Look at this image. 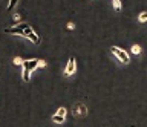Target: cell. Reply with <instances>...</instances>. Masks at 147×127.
Here are the masks:
<instances>
[{
    "mask_svg": "<svg viewBox=\"0 0 147 127\" xmlns=\"http://www.w3.org/2000/svg\"><path fill=\"white\" fill-rule=\"evenodd\" d=\"M109 54L115 60L117 65H119V66H129L130 65V54L127 51H124V49H121L119 46H110Z\"/></svg>",
    "mask_w": 147,
    "mask_h": 127,
    "instance_id": "1",
    "label": "cell"
},
{
    "mask_svg": "<svg viewBox=\"0 0 147 127\" xmlns=\"http://www.w3.org/2000/svg\"><path fill=\"white\" fill-rule=\"evenodd\" d=\"M75 74H77V60H75L74 55H71L69 60H67V63H66V66H64L63 75L66 77V78H71V77H74Z\"/></svg>",
    "mask_w": 147,
    "mask_h": 127,
    "instance_id": "2",
    "label": "cell"
},
{
    "mask_svg": "<svg viewBox=\"0 0 147 127\" xmlns=\"http://www.w3.org/2000/svg\"><path fill=\"white\" fill-rule=\"evenodd\" d=\"M26 22H22V23H18L17 26H14V28H6L5 29V32L6 34H14V35H20V37H25V29L28 28Z\"/></svg>",
    "mask_w": 147,
    "mask_h": 127,
    "instance_id": "3",
    "label": "cell"
},
{
    "mask_svg": "<svg viewBox=\"0 0 147 127\" xmlns=\"http://www.w3.org/2000/svg\"><path fill=\"white\" fill-rule=\"evenodd\" d=\"M72 113L74 116H78V118H83V116H87V113H89V110H87V106L84 103H75L72 107Z\"/></svg>",
    "mask_w": 147,
    "mask_h": 127,
    "instance_id": "4",
    "label": "cell"
},
{
    "mask_svg": "<svg viewBox=\"0 0 147 127\" xmlns=\"http://www.w3.org/2000/svg\"><path fill=\"white\" fill-rule=\"evenodd\" d=\"M130 54H132L133 57H141V55H142V48H141V44L133 43L132 46H130Z\"/></svg>",
    "mask_w": 147,
    "mask_h": 127,
    "instance_id": "5",
    "label": "cell"
},
{
    "mask_svg": "<svg viewBox=\"0 0 147 127\" xmlns=\"http://www.w3.org/2000/svg\"><path fill=\"white\" fill-rule=\"evenodd\" d=\"M31 74H32V72H31L29 69H28V67H26L25 65H22V80L28 83V81L31 80Z\"/></svg>",
    "mask_w": 147,
    "mask_h": 127,
    "instance_id": "6",
    "label": "cell"
},
{
    "mask_svg": "<svg viewBox=\"0 0 147 127\" xmlns=\"http://www.w3.org/2000/svg\"><path fill=\"white\" fill-rule=\"evenodd\" d=\"M26 38L29 40V42H32L34 44H40V42H41V40H40V37H38V35H37V34L34 32V31L28 34V35H26Z\"/></svg>",
    "mask_w": 147,
    "mask_h": 127,
    "instance_id": "7",
    "label": "cell"
},
{
    "mask_svg": "<svg viewBox=\"0 0 147 127\" xmlns=\"http://www.w3.org/2000/svg\"><path fill=\"white\" fill-rule=\"evenodd\" d=\"M136 22L140 25H146L147 23V11H141L140 14H138V17H136Z\"/></svg>",
    "mask_w": 147,
    "mask_h": 127,
    "instance_id": "8",
    "label": "cell"
},
{
    "mask_svg": "<svg viewBox=\"0 0 147 127\" xmlns=\"http://www.w3.org/2000/svg\"><path fill=\"white\" fill-rule=\"evenodd\" d=\"M37 61H38V60H28V61H23V65H25L31 72H34L37 69Z\"/></svg>",
    "mask_w": 147,
    "mask_h": 127,
    "instance_id": "9",
    "label": "cell"
},
{
    "mask_svg": "<svg viewBox=\"0 0 147 127\" xmlns=\"http://www.w3.org/2000/svg\"><path fill=\"white\" fill-rule=\"evenodd\" d=\"M112 6H113V9H115V12H121V9H123V3H121V0H112Z\"/></svg>",
    "mask_w": 147,
    "mask_h": 127,
    "instance_id": "10",
    "label": "cell"
},
{
    "mask_svg": "<svg viewBox=\"0 0 147 127\" xmlns=\"http://www.w3.org/2000/svg\"><path fill=\"white\" fill-rule=\"evenodd\" d=\"M52 121L55 122V124H63V122L66 121V116H60V115H57V113H54V115H52Z\"/></svg>",
    "mask_w": 147,
    "mask_h": 127,
    "instance_id": "11",
    "label": "cell"
},
{
    "mask_svg": "<svg viewBox=\"0 0 147 127\" xmlns=\"http://www.w3.org/2000/svg\"><path fill=\"white\" fill-rule=\"evenodd\" d=\"M57 115H60V116H66V113H67V110H66V107H58L57 109Z\"/></svg>",
    "mask_w": 147,
    "mask_h": 127,
    "instance_id": "12",
    "label": "cell"
},
{
    "mask_svg": "<svg viewBox=\"0 0 147 127\" xmlns=\"http://www.w3.org/2000/svg\"><path fill=\"white\" fill-rule=\"evenodd\" d=\"M18 3V0H9V5H8V12H11L14 9V6H16Z\"/></svg>",
    "mask_w": 147,
    "mask_h": 127,
    "instance_id": "13",
    "label": "cell"
},
{
    "mask_svg": "<svg viewBox=\"0 0 147 127\" xmlns=\"http://www.w3.org/2000/svg\"><path fill=\"white\" fill-rule=\"evenodd\" d=\"M14 65H16V66H18V65H23V60H22L20 57H16V58H14Z\"/></svg>",
    "mask_w": 147,
    "mask_h": 127,
    "instance_id": "14",
    "label": "cell"
},
{
    "mask_svg": "<svg viewBox=\"0 0 147 127\" xmlns=\"http://www.w3.org/2000/svg\"><path fill=\"white\" fill-rule=\"evenodd\" d=\"M20 19H22V15L18 14V12H14V15H12V20H14V22H20Z\"/></svg>",
    "mask_w": 147,
    "mask_h": 127,
    "instance_id": "15",
    "label": "cell"
},
{
    "mask_svg": "<svg viewBox=\"0 0 147 127\" xmlns=\"http://www.w3.org/2000/svg\"><path fill=\"white\" fill-rule=\"evenodd\" d=\"M45 66H46V61H43V60L37 61V67H45Z\"/></svg>",
    "mask_w": 147,
    "mask_h": 127,
    "instance_id": "16",
    "label": "cell"
},
{
    "mask_svg": "<svg viewBox=\"0 0 147 127\" xmlns=\"http://www.w3.org/2000/svg\"><path fill=\"white\" fill-rule=\"evenodd\" d=\"M67 29H71V31H72V29H75V25H74L72 22H69V23H67Z\"/></svg>",
    "mask_w": 147,
    "mask_h": 127,
    "instance_id": "17",
    "label": "cell"
}]
</instances>
